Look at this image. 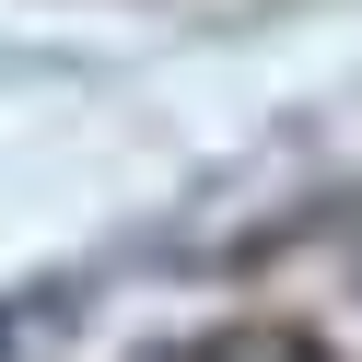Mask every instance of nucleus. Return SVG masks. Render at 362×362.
<instances>
[]
</instances>
